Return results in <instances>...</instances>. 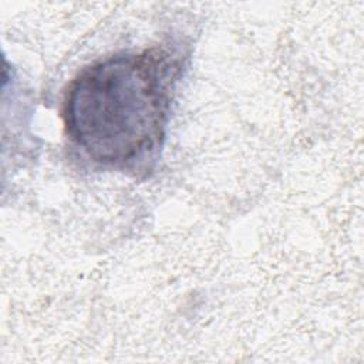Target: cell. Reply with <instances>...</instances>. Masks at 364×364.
<instances>
[{"instance_id": "1", "label": "cell", "mask_w": 364, "mask_h": 364, "mask_svg": "<svg viewBox=\"0 0 364 364\" xmlns=\"http://www.w3.org/2000/svg\"><path fill=\"white\" fill-rule=\"evenodd\" d=\"M188 61L189 46L168 40L81 68L61 104L71 146L94 166L148 176L161 156Z\"/></svg>"}]
</instances>
